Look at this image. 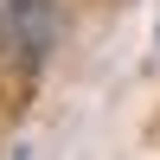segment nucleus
Listing matches in <instances>:
<instances>
[{"instance_id":"obj_1","label":"nucleus","mask_w":160,"mask_h":160,"mask_svg":"<svg viewBox=\"0 0 160 160\" xmlns=\"http://www.w3.org/2000/svg\"><path fill=\"white\" fill-rule=\"evenodd\" d=\"M64 7L58 0H0V58L13 71H45V58L58 51Z\"/></svg>"},{"instance_id":"obj_2","label":"nucleus","mask_w":160,"mask_h":160,"mask_svg":"<svg viewBox=\"0 0 160 160\" xmlns=\"http://www.w3.org/2000/svg\"><path fill=\"white\" fill-rule=\"evenodd\" d=\"M154 45H160V32H154Z\"/></svg>"}]
</instances>
